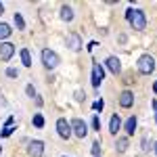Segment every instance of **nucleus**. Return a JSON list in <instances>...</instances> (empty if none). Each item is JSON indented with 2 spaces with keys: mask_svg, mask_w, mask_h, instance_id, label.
Segmentation results:
<instances>
[{
  "mask_svg": "<svg viewBox=\"0 0 157 157\" xmlns=\"http://www.w3.org/2000/svg\"><path fill=\"white\" fill-rule=\"evenodd\" d=\"M149 149H151V147H149V140L143 138V151H149Z\"/></svg>",
  "mask_w": 157,
  "mask_h": 157,
  "instance_id": "nucleus-27",
  "label": "nucleus"
},
{
  "mask_svg": "<svg viewBox=\"0 0 157 157\" xmlns=\"http://www.w3.org/2000/svg\"><path fill=\"white\" fill-rule=\"evenodd\" d=\"M69 124H71V134L73 136H78V138H86V136H88V124H86L82 117H73Z\"/></svg>",
  "mask_w": 157,
  "mask_h": 157,
  "instance_id": "nucleus-4",
  "label": "nucleus"
},
{
  "mask_svg": "<svg viewBox=\"0 0 157 157\" xmlns=\"http://www.w3.org/2000/svg\"><path fill=\"white\" fill-rule=\"evenodd\" d=\"M153 109H155V120H157V101H153Z\"/></svg>",
  "mask_w": 157,
  "mask_h": 157,
  "instance_id": "nucleus-29",
  "label": "nucleus"
},
{
  "mask_svg": "<svg viewBox=\"0 0 157 157\" xmlns=\"http://www.w3.org/2000/svg\"><path fill=\"white\" fill-rule=\"evenodd\" d=\"M6 75H9V78H19V69H15V67H9V69H6Z\"/></svg>",
  "mask_w": 157,
  "mask_h": 157,
  "instance_id": "nucleus-22",
  "label": "nucleus"
},
{
  "mask_svg": "<svg viewBox=\"0 0 157 157\" xmlns=\"http://www.w3.org/2000/svg\"><path fill=\"white\" fill-rule=\"evenodd\" d=\"M90 80H92V86H94V88H98L101 82L105 80V69H103L101 63H94V65H92V78H90Z\"/></svg>",
  "mask_w": 157,
  "mask_h": 157,
  "instance_id": "nucleus-8",
  "label": "nucleus"
},
{
  "mask_svg": "<svg viewBox=\"0 0 157 157\" xmlns=\"http://www.w3.org/2000/svg\"><path fill=\"white\" fill-rule=\"evenodd\" d=\"M2 13H4V4L0 2V15H2Z\"/></svg>",
  "mask_w": 157,
  "mask_h": 157,
  "instance_id": "nucleus-30",
  "label": "nucleus"
},
{
  "mask_svg": "<svg viewBox=\"0 0 157 157\" xmlns=\"http://www.w3.org/2000/svg\"><path fill=\"white\" fill-rule=\"evenodd\" d=\"M136 124H138V121H136V117H134V115H130V117L126 120V124H124V130H126V134H128V136H132V134L136 132Z\"/></svg>",
  "mask_w": 157,
  "mask_h": 157,
  "instance_id": "nucleus-15",
  "label": "nucleus"
},
{
  "mask_svg": "<svg viewBox=\"0 0 157 157\" xmlns=\"http://www.w3.org/2000/svg\"><path fill=\"white\" fill-rule=\"evenodd\" d=\"M155 155H157V143H155Z\"/></svg>",
  "mask_w": 157,
  "mask_h": 157,
  "instance_id": "nucleus-32",
  "label": "nucleus"
},
{
  "mask_svg": "<svg viewBox=\"0 0 157 157\" xmlns=\"http://www.w3.org/2000/svg\"><path fill=\"white\" fill-rule=\"evenodd\" d=\"M63 157H67V155H63Z\"/></svg>",
  "mask_w": 157,
  "mask_h": 157,
  "instance_id": "nucleus-33",
  "label": "nucleus"
},
{
  "mask_svg": "<svg viewBox=\"0 0 157 157\" xmlns=\"http://www.w3.org/2000/svg\"><path fill=\"white\" fill-rule=\"evenodd\" d=\"M92 155H94V157H101V143H98V140H94V143H92Z\"/></svg>",
  "mask_w": 157,
  "mask_h": 157,
  "instance_id": "nucleus-21",
  "label": "nucleus"
},
{
  "mask_svg": "<svg viewBox=\"0 0 157 157\" xmlns=\"http://www.w3.org/2000/svg\"><path fill=\"white\" fill-rule=\"evenodd\" d=\"M57 134H59L63 140H67V138H71V124L65 120V117H59L57 120Z\"/></svg>",
  "mask_w": 157,
  "mask_h": 157,
  "instance_id": "nucleus-5",
  "label": "nucleus"
},
{
  "mask_svg": "<svg viewBox=\"0 0 157 157\" xmlns=\"http://www.w3.org/2000/svg\"><path fill=\"white\" fill-rule=\"evenodd\" d=\"M120 130H121V117L117 115V113H113L111 120H109V132L113 134V136H117Z\"/></svg>",
  "mask_w": 157,
  "mask_h": 157,
  "instance_id": "nucleus-12",
  "label": "nucleus"
},
{
  "mask_svg": "<svg viewBox=\"0 0 157 157\" xmlns=\"http://www.w3.org/2000/svg\"><path fill=\"white\" fill-rule=\"evenodd\" d=\"M136 67H138V73L151 75V73L155 71V59H153V55H140L138 61H136Z\"/></svg>",
  "mask_w": 157,
  "mask_h": 157,
  "instance_id": "nucleus-3",
  "label": "nucleus"
},
{
  "mask_svg": "<svg viewBox=\"0 0 157 157\" xmlns=\"http://www.w3.org/2000/svg\"><path fill=\"white\" fill-rule=\"evenodd\" d=\"M103 107H105V103H103V98L94 103V109H97V111H103Z\"/></svg>",
  "mask_w": 157,
  "mask_h": 157,
  "instance_id": "nucleus-25",
  "label": "nucleus"
},
{
  "mask_svg": "<svg viewBox=\"0 0 157 157\" xmlns=\"http://www.w3.org/2000/svg\"><path fill=\"white\" fill-rule=\"evenodd\" d=\"M40 59H42V65H44L48 71L57 69V67H59V63H61L59 55H57L55 50H50V48H44V50H42V52H40Z\"/></svg>",
  "mask_w": 157,
  "mask_h": 157,
  "instance_id": "nucleus-2",
  "label": "nucleus"
},
{
  "mask_svg": "<svg viewBox=\"0 0 157 157\" xmlns=\"http://www.w3.org/2000/svg\"><path fill=\"white\" fill-rule=\"evenodd\" d=\"M153 92H155V94H157V82H155V84H153Z\"/></svg>",
  "mask_w": 157,
  "mask_h": 157,
  "instance_id": "nucleus-31",
  "label": "nucleus"
},
{
  "mask_svg": "<svg viewBox=\"0 0 157 157\" xmlns=\"http://www.w3.org/2000/svg\"><path fill=\"white\" fill-rule=\"evenodd\" d=\"M13 121H15V117H13V115H11V117H9V120L4 121V128H11V126H13Z\"/></svg>",
  "mask_w": 157,
  "mask_h": 157,
  "instance_id": "nucleus-26",
  "label": "nucleus"
},
{
  "mask_svg": "<svg viewBox=\"0 0 157 157\" xmlns=\"http://www.w3.org/2000/svg\"><path fill=\"white\" fill-rule=\"evenodd\" d=\"M92 128H94V130H101V120H98L97 113H94V117H92Z\"/></svg>",
  "mask_w": 157,
  "mask_h": 157,
  "instance_id": "nucleus-24",
  "label": "nucleus"
},
{
  "mask_svg": "<svg viewBox=\"0 0 157 157\" xmlns=\"http://www.w3.org/2000/svg\"><path fill=\"white\" fill-rule=\"evenodd\" d=\"M65 44H67V48L71 50V52H78V50L82 48V38H80V34H75V32H69L67 38H65Z\"/></svg>",
  "mask_w": 157,
  "mask_h": 157,
  "instance_id": "nucleus-6",
  "label": "nucleus"
},
{
  "mask_svg": "<svg viewBox=\"0 0 157 157\" xmlns=\"http://www.w3.org/2000/svg\"><path fill=\"white\" fill-rule=\"evenodd\" d=\"M15 55V44L13 42H0V61H11Z\"/></svg>",
  "mask_w": 157,
  "mask_h": 157,
  "instance_id": "nucleus-7",
  "label": "nucleus"
},
{
  "mask_svg": "<svg viewBox=\"0 0 157 157\" xmlns=\"http://www.w3.org/2000/svg\"><path fill=\"white\" fill-rule=\"evenodd\" d=\"M32 124H34L36 128H44V117H42L40 113H36V115H34V120H32Z\"/></svg>",
  "mask_w": 157,
  "mask_h": 157,
  "instance_id": "nucleus-19",
  "label": "nucleus"
},
{
  "mask_svg": "<svg viewBox=\"0 0 157 157\" xmlns=\"http://www.w3.org/2000/svg\"><path fill=\"white\" fill-rule=\"evenodd\" d=\"M25 94H27L29 98H36V88H34L32 84H27L25 86Z\"/></svg>",
  "mask_w": 157,
  "mask_h": 157,
  "instance_id": "nucleus-20",
  "label": "nucleus"
},
{
  "mask_svg": "<svg viewBox=\"0 0 157 157\" xmlns=\"http://www.w3.org/2000/svg\"><path fill=\"white\" fill-rule=\"evenodd\" d=\"M27 155L29 157H44V143L42 140H32L27 147Z\"/></svg>",
  "mask_w": 157,
  "mask_h": 157,
  "instance_id": "nucleus-10",
  "label": "nucleus"
},
{
  "mask_svg": "<svg viewBox=\"0 0 157 157\" xmlns=\"http://www.w3.org/2000/svg\"><path fill=\"white\" fill-rule=\"evenodd\" d=\"M75 101H84V92L78 90V92H75Z\"/></svg>",
  "mask_w": 157,
  "mask_h": 157,
  "instance_id": "nucleus-28",
  "label": "nucleus"
},
{
  "mask_svg": "<svg viewBox=\"0 0 157 157\" xmlns=\"http://www.w3.org/2000/svg\"><path fill=\"white\" fill-rule=\"evenodd\" d=\"M126 19H128V23L132 29H138V32H143L147 27V17H145V11H140V9H128L126 11Z\"/></svg>",
  "mask_w": 157,
  "mask_h": 157,
  "instance_id": "nucleus-1",
  "label": "nucleus"
},
{
  "mask_svg": "<svg viewBox=\"0 0 157 157\" xmlns=\"http://www.w3.org/2000/svg\"><path fill=\"white\" fill-rule=\"evenodd\" d=\"M13 21L17 25V29H25V19H23L21 13H15V15H13Z\"/></svg>",
  "mask_w": 157,
  "mask_h": 157,
  "instance_id": "nucleus-18",
  "label": "nucleus"
},
{
  "mask_svg": "<svg viewBox=\"0 0 157 157\" xmlns=\"http://www.w3.org/2000/svg\"><path fill=\"white\" fill-rule=\"evenodd\" d=\"M73 17H75V15H73L71 6H69V4H61V19H63V21H67V23H71Z\"/></svg>",
  "mask_w": 157,
  "mask_h": 157,
  "instance_id": "nucleus-13",
  "label": "nucleus"
},
{
  "mask_svg": "<svg viewBox=\"0 0 157 157\" xmlns=\"http://www.w3.org/2000/svg\"><path fill=\"white\" fill-rule=\"evenodd\" d=\"M13 132H15V128H13V126H11V128H4V130L0 132V136H2V138H6V136H11Z\"/></svg>",
  "mask_w": 157,
  "mask_h": 157,
  "instance_id": "nucleus-23",
  "label": "nucleus"
},
{
  "mask_svg": "<svg viewBox=\"0 0 157 157\" xmlns=\"http://www.w3.org/2000/svg\"><path fill=\"white\" fill-rule=\"evenodd\" d=\"M105 67H107V69L113 73V75H120V73H121V61H120V57H115V55L107 57V61H105Z\"/></svg>",
  "mask_w": 157,
  "mask_h": 157,
  "instance_id": "nucleus-9",
  "label": "nucleus"
},
{
  "mask_svg": "<svg viewBox=\"0 0 157 157\" xmlns=\"http://www.w3.org/2000/svg\"><path fill=\"white\" fill-rule=\"evenodd\" d=\"M11 34H13L11 25H9V23H0V42H4Z\"/></svg>",
  "mask_w": 157,
  "mask_h": 157,
  "instance_id": "nucleus-16",
  "label": "nucleus"
},
{
  "mask_svg": "<svg viewBox=\"0 0 157 157\" xmlns=\"http://www.w3.org/2000/svg\"><path fill=\"white\" fill-rule=\"evenodd\" d=\"M21 63H23L25 67H32V55H29V50L27 48H21Z\"/></svg>",
  "mask_w": 157,
  "mask_h": 157,
  "instance_id": "nucleus-17",
  "label": "nucleus"
},
{
  "mask_svg": "<svg viewBox=\"0 0 157 157\" xmlns=\"http://www.w3.org/2000/svg\"><path fill=\"white\" fill-rule=\"evenodd\" d=\"M117 103H120L121 109H130L134 105V92L132 90H124L120 94V98H117Z\"/></svg>",
  "mask_w": 157,
  "mask_h": 157,
  "instance_id": "nucleus-11",
  "label": "nucleus"
},
{
  "mask_svg": "<svg viewBox=\"0 0 157 157\" xmlns=\"http://www.w3.org/2000/svg\"><path fill=\"white\" fill-rule=\"evenodd\" d=\"M128 147H130L128 136H117V140H115V151H117V153H126Z\"/></svg>",
  "mask_w": 157,
  "mask_h": 157,
  "instance_id": "nucleus-14",
  "label": "nucleus"
}]
</instances>
